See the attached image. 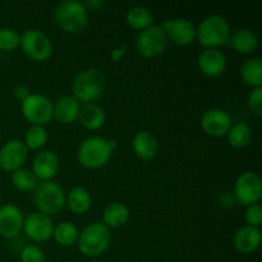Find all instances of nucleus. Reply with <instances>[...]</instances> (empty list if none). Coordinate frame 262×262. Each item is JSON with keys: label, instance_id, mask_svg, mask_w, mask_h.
<instances>
[{"label": "nucleus", "instance_id": "obj_7", "mask_svg": "<svg viewBox=\"0 0 262 262\" xmlns=\"http://www.w3.org/2000/svg\"><path fill=\"white\" fill-rule=\"evenodd\" d=\"M19 48L28 59L38 63L48 60L54 51L50 37L36 28H30L20 35Z\"/></svg>", "mask_w": 262, "mask_h": 262}, {"label": "nucleus", "instance_id": "obj_10", "mask_svg": "<svg viewBox=\"0 0 262 262\" xmlns=\"http://www.w3.org/2000/svg\"><path fill=\"white\" fill-rule=\"evenodd\" d=\"M166 46L168 37L160 25H152L141 31L136 38V49L143 58H158L165 51Z\"/></svg>", "mask_w": 262, "mask_h": 262}, {"label": "nucleus", "instance_id": "obj_36", "mask_svg": "<svg viewBox=\"0 0 262 262\" xmlns=\"http://www.w3.org/2000/svg\"><path fill=\"white\" fill-rule=\"evenodd\" d=\"M28 95H30V89H28L27 86H25V84H18V86L14 87V90H13V96L17 100H19L20 102H22Z\"/></svg>", "mask_w": 262, "mask_h": 262}, {"label": "nucleus", "instance_id": "obj_17", "mask_svg": "<svg viewBox=\"0 0 262 262\" xmlns=\"http://www.w3.org/2000/svg\"><path fill=\"white\" fill-rule=\"evenodd\" d=\"M197 67L204 76L215 78L227 69V58L219 49H205L197 58Z\"/></svg>", "mask_w": 262, "mask_h": 262}, {"label": "nucleus", "instance_id": "obj_20", "mask_svg": "<svg viewBox=\"0 0 262 262\" xmlns=\"http://www.w3.org/2000/svg\"><path fill=\"white\" fill-rule=\"evenodd\" d=\"M261 243V230L260 228H252L245 225L241 227L235 232L233 238V245L234 248L242 255H251L256 252L260 247Z\"/></svg>", "mask_w": 262, "mask_h": 262}, {"label": "nucleus", "instance_id": "obj_35", "mask_svg": "<svg viewBox=\"0 0 262 262\" xmlns=\"http://www.w3.org/2000/svg\"><path fill=\"white\" fill-rule=\"evenodd\" d=\"M125 53H127V46H117V48H114L110 51V58H112V60L114 61V63H119V61L124 58Z\"/></svg>", "mask_w": 262, "mask_h": 262}, {"label": "nucleus", "instance_id": "obj_24", "mask_svg": "<svg viewBox=\"0 0 262 262\" xmlns=\"http://www.w3.org/2000/svg\"><path fill=\"white\" fill-rule=\"evenodd\" d=\"M92 197L83 187H74L66 197V206L76 215H83L91 209Z\"/></svg>", "mask_w": 262, "mask_h": 262}, {"label": "nucleus", "instance_id": "obj_31", "mask_svg": "<svg viewBox=\"0 0 262 262\" xmlns=\"http://www.w3.org/2000/svg\"><path fill=\"white\" fill-rule=\"evenodd\" d=\"M20 35L15 30L9 27L0 28V50L13 51L19 48Z\"/></svg>", "mask_w": 262, "mask_h": 262}, {"label": "nucleus", "instance_id": "obj_16", "mask_svg": "<svg viewBox=\"0 0 262 262\" xmlns=\"http://www.w3.org/2000/svg\"><path fill=\"white\" fill-rule=\"evenodd\" d=\"M60 160L53 150H42L37 152L32 161V173L40 182L53 181L59 173Z\"/></svg>", "mask_w": 262, "mask_h": 262}, {"label": "nucleus", "instance_id": "obj_26", "mask_svg": "<svg viewBox=\"0 0 262 262\" xmlns=\"http://www.w3.org/2000/svg\"><path fill=\"white\" fill-rule=\"evenodd\" d=\"M125 22L136 31H143L154 25V15L146 7H132L125 14Z\"/></svg>", "mask_w": 262, "mask_h": 262}, {"label": "nucleus", "instance_id": "obj_12", "mask_svg": "<svg viewBox=\"0 0 262 262\" xmlns=\"http://www.w3.org/2000/svg\"><path fill=\"white\" fill-rule=\"evenodd\" d=\"M54 224L50 216L41 214V212L35 211L31 212L30 215L23 220L22 230L27 238L37 243H43L53 237Z\"/></svg>", "mask_w": 262, "mask_h": 262}, {"label": "nucleus", "instance_id": "obj_39", "mask_svg": "<svg viewBox=\"0 0 262 262\" xmlns=\"http://www.w3.org/2000/svg\"><path fill=\"white\" fill-rule=\"evenodd\" d=\"M91 262H101V261H97V260H94V261H91Z\"/></svg>", "mask_w": 262, "mask_h": 262}, {"label": "nucleus", "instance_id": "obj_4", "mask_svg": "<svg viewBox=\"0 0 262 262\" xmlns=\"http://www.w3.org/2000/svg\"><path fill=\"white\" fill-rule=\"evenodd\" d=\"M230 26L227 18L220 14H211L204 18L196 27V40L205 49H219L228 45Z\"/></svg>", "mask_w": 262, "mask_h": 262}, {"label": "nucleus", "instance_id": "obj_27", "mask_svg": "<svg viewBox=\"0 0 262 262\" xmlns=\"http://www.w3.org/2000/svg\"><path fill=\"white\" fill-rule=\"evenodd\" d=\"M78 228L72 222H60L54 225L53 237L54 241L59 246L63 247H69V246L76 245L77 238H78Z\"/></svg>", "mask_w": 262, "mask_h": 262}, {"label": "nucleus", "instance_id": "obj_5", "mask_svg": "<svg viewBox=\"0 0 262 262\" xmlns=\"http://www.w3.org/2000/svg\"><path fill=\"white\" fill-rule=\"evenodd\" d=\"M104 73L97 68H86L79 72L72 82V96L76 97L79 102L90 104L95 102L102 96L105 91Z\"/></svg>", "mask_w": 262, "mask_h": 262}, {"label": "nucleus", "instance_id": "obj_29", "mask_svg": "<svg viewBox=\"0 0 262 262\" xmlns=\"http://www.w3.org/2000/svg\"><path fill=\"white\" fill-rule=\"evenodd\" d=\"M49 140V132L45 125H31L25 135V146L27 150L37 151L46 145Z\"/></svg>", "mask_w": 262, "mask_h": 262}, {"label": "nucleus", "instance_id": "obj_15", "mask_svg": "<svg viewBox=\"0 0 262 262\" xmlns=\"http://www.w3.org/2000/svg\"><path fill=\"white\" fill-rule=\"evenodd\" d=\"M22 210L13 204L0 206V235L5 239H14L22 232L23 227Z\"/></svg>", "mask_w": 262, "mask_h": 262}, {"label": "nucleus", "instance_id": "obj_33", "mask_svg": "<svg viewBox=\"0 0 262 262\" xmlns=\"http://www.w3.org/2000/svg\"><path fill=\"white\" fill-rule=\"evenodd\" d=\"M247 105L251 113L260 117L262 114V87L252 89V91L248 94Z\"/></svg>", "mask_w": 262, "mask_h": 262}, {"label": "nucleus", "instance_id": "obj_13", "mask_svg": "<svg viewBox=\"0 0 262 262\" xmlns=\"http://www.w3.org/2000/svg\"><path fill=\"white\" fill-rule=\"evenodd\" d=\"M202 130L210 137H224L233 125V119L228 112L223 109H209L202 114L200 120Z\"/></svg>", "mask_w": 262, "mask_h": 262}, {"label": "nucleus", "instance_id": "obj_25", "mask_svg": "<svg viewBox=\"0 0 262 262\" xmlns=\"http://www.w3.org/2000/svg\"><path fill=\"white\" fill-rule=\"evenodd\" d=\"M242 81L251 89L262 87V60L258 56L247 59L241 67Z\"/></svg>", "mask_w": 262, "mask_h": 262}, {"label": "nucleus", "instance_id": "obj_6", "mask_svg": "<svg viewBox=\"0 0 262 262\" xmlns=\"http://www.w3.org/2000/svg\"><path fill=\"white\" fill-rule=\"evenodd\" d=\"M67 193L63 187L54 181L38 182L33 191V202L38 212L53 216L66 207Z\"/></svg>", "mask_w": 262, "mask_h": 262}, {"label": "nucleus", "instance_id": "obj_14", "mask_svg": "<svg viewBox=\"0 0 262 262\" xmlns=\"http://www.w3.org/2000/svg\"><path fill=\"white\" fill-rule=\"evenodd\" d=\"M27 158L28 150L23 141H8L0 148V169L8 173H13L17 169L23 168Z\"/></svg>", "mask_w": 262, "mask_h": 262}, {"label": "nucleus", "instance_id": "obj_18", "mask_svg": "<svg viewBox=\"0 0 262 262\" xmlns=\"http://www.w3.org/2000/svg\"><path fill=\"white\" fill-rule=\"evenodd\" d=\"M132 148L136 156L141 160H152L158 155L159 141L150 130H138L132 138Z\"/></svg>", "mask_w": 262, "mask_h": 262}, {"label": "nucleus", "instance_id": "obj_30", "mask_svg": "<svg viewBox=\"0 0 262 262\" xmlns=\"http://www.w3.org/2000/svg\"><path fill=\"white\" fill-rule=\"evenodd\" d=\"M10 182H12L13 187L22 192H33L37 187L38 181L35 176H33L31 169L19 168L15 171H13L12 177H10Z\"/></svg>", "mask_w": 262, "mask_h": 262}, {"label": "nucleus", "instance_id": "obj_28", "mask_svg": "<svg viewBox=\"0 0 262 262\" xmlns=\"http://www.w3.org/2000/svg\"><path fill=\"white\" fill-rule=\"evenodd\" d=\"M228 142L232 147L241 150V148L247 147L252 140V129L247 123H235L232 125L227 135Z\"/></svg>", "mask_w": 262, "mask_h": 262}, {"label": "nucleus", "instance_id": "obj_21", "mask_svg": "<svg viewBox=\"0 0 262 262\" xmlns=\"http://www.w3.org/2000/svg\"><path fill=\"white\" fill-rule=\"evenodd\" d=\"M228 45L241 55H250L258 48V37L250 28H238L230 33Z\"/></svg>", "mask_w": 262, "mask_h": 262}, {"label": "nucleus", "instance_id": "obj_11", "mask_svg": "<svg viewBox=\"0 0 262 262\" xmlns=\"http://www.w3.org/2000/svg\"><path fill=\"white\" fill-rule=\"evenodd\" d=\"M168 41L179 46H188L196 41V27L187 18H171L161 23Z\"/></svg>", "mask_w": 262, "mask_h": 262}, {"label": "nucleus", "instance_id": "obj_22", "mask_svg": "<svg viewBox=\"0 0 262 262\" xmlns=\"http://www.w3.org/2000/svg\"><path fill=\"white\" fill-rule=\"evenodd\" d=\"M79 124L87 130H99L104 127L106 114L100 105L95 102L83 104L79 109L78 114Z\"/></svg>", "mask_w": 262, "mask_h": 262}, {"label": "nucleus", "instance_id": "obj_38", "mask_svg": "<svg viewBox=\"0 0 262 262\" xmlns=\"http://www.w3.org/2000/svg\"><path fill=\"white\" fill-rule=\"evenodd\" d=\"M84 7L87 8V10H94V12H96V10H100L102 7L105 5V3L102 2V0H87V2L83 3Z\"/></svg>", "mask_w": 262, "mask_h": 262}, {"label": "nucleus", "instance_id": "obj_23", "mask_svg": "<svg viewBox=\"0 0 262 262\" xmlns=\"http://www.w3.org/2000/svg\"><path fill=\"white\" fill-rule=\"evenodd\" d=\"M129 210L122 202H112L102 211V224L110 230L125 225L129 220Z\"/></svg>", "mask_w": 262, "mask_h": 262}, {"label": "nucleus", "instance_id": "obj_19", "mask_svg": "<svg viewBox=\"0 0 262 262\" xmlns=\"http://www.w3.org/2000/svg\"><path fill=\"white\" fill-rule=\"evenodd\" d=\"M81 102L72 95H63L53 104V118L60 124H72L78 119Z\"/></svg>", "mask_w": 262, "mask_h": 262}, {"label": "nucleus", "instance_id": "obj_9", "mask_svg": "<svg viewBox=\"0 0 262 262\" xmlns=\"http://www.w3.org/2000/svg\"><path fill=\"white\" fill-rule=\"evenodd\" d=\"M20 112L31 125H45L53 119V102L42 94H30L20 102Z\"/></svg>", "mask_w": 262, "mask_h": 262}, {"label": "nucleus", "instance_id": "obj_3", "mask_svg": "<svg viewBox=\"0 0 262 262\" xmlns=\"http://www.w3.org/2000/svg\"><path fill=\"white\" fill-rule=\"evenodd\" d=\"M54 20L67 33H79L89 25V10L82 2L63 0L54 8Z\"/></svg>", "mask_w": 262, "mask_h": 262}, {"label": "nucleus", "instance_id": "obj_8", "mask_svg": "<svg viewBox=\"0 0 262 262\" xmlns=\"http://www.w3.org/2000/svg\"><path fill=\"white\" fill-rule=\"evenodd\" d=\"M233 197L235 202L242 206L256 205L262 196V182L255 171H243L237 177L233 187Z\"/></svg>", "mask_w": 262, "mask_h": 262}, {"label": "nucleus", "instance_id": "obj_1", "mask_svg": "<svg viewBox=\"0 0 262 262\" xmlns=\"http://www.w3.org/2000/svg\"><path fill=\"white\" fill-rule=\"evenodd\" d=\"M117 148L114 140L92 136L81 142L77 150V160L83 168L96 170L109 163L113 151Z\"/></svg>", "mask_w": 262, "mask_h": 262}, {"label": "nucleus", "instance_id": "obj_40", "mask_svg": "<svg viewBox=\"0 0 262 262\" xmlns=\"http://www.w3.org/2000/svg\"><path fill=\"white\" fill-rule=\"evenodd\" d=\"M63 262H69V261H63Z\"/></svg>", "mask_w": 262, "mask_h": 262}, {"label": "nucleus", "instance_id": "obj_37", "mask_svg": "<svg viewBox=\"0 0 262 262\" xmlns=\"http://www.w3.org/2000/svg\"><path fill=\"white\" fill-rule=\"evenodd\" d=\"M234 204H237V202H235L232 193H223L220 196V205L223 207H225V209H230V207L234 206Z\"/></svg>", "mask_w": 262, "mask_h": 262}, {"label": "nucleus", "instance_id": "obj_34", "mask_svg": "<svg viewBox=\"0 0 262 262\" xmlns=\"http://www.w3.org/2000/svg\"><path fill=\"white\" fill-rule=\"evenodd\" d=\"M245 219L248 227L260 228L262 224V207L258 204L248 206L245 212Z\"/></svg>", "mask_w": 262, "mask_h": 262}, {"label": "nucleus", "instance_id": "obj_32", "mask_svg": "<svg viewBox=\"0 0 262 262\" xmlns=\"http://www.w3.org/2000/svg\"><path fill=\"white\" fill-rule=\"evenodd\" d=\"M20 262H46V255L38 246L26 245L19 252Z\"/></svg>", "mask_w": 262, "mask_h": 262}, {"label": "nucleus", "instance_id": "obj_2", "mask_svg": "<svg viewBox=\"0 0 262 262\" xmlns=\"http://www.w3.org/2000/svg\"><path fill=\"white\" fill-rule=\"evenodd\" d=\"M76 245L83 256L99 257L106 252L112 245V230L101 222L91 223L79 232Z\"/></svg>", "mask_w": 262, "mask_h": 262}]
</instances>
